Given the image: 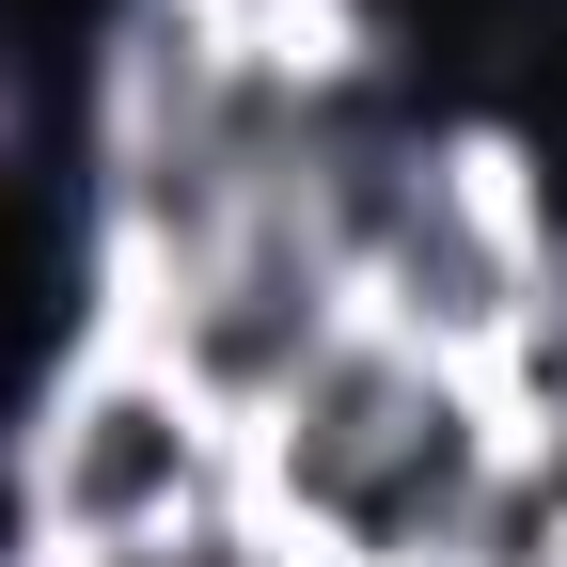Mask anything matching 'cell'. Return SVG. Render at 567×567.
<instances>
[{"instance_id":"obj_1","label":"cell","mask_w":567,"mask_h":567,"mask_svg":"<svg viewBox=\"0 0 567 567\" xmlns=\"http://www.w3.org/2000/svg\"><path fill=\"white\" fill-rule=\"evenodd\" d=\"M505 457H520L505 394L473 363H425L379 316L252 425V488L316 567H457L488 488H505Z\"/></svg>"},{"instance_id":"obj_2","label":"cell","mask_w":567,"mask_h":567,"mask_svg":"<svg viewBox=\"0 0 567 567\" xmlns=\"http://www.w3.org/2000/svg\"><path fill=\"white\" fill-rule=\"evenodd\" d=\"M17 473H32V520L48 551H158L189 520H221L252 488V442L205 410L142 331H95L17 425Z\"/></svg>"},{"instance_id":"obj_3","label":"cell","mask_w":567,"mask_h":567,"mask_svg":"<svg viewBox=\"0 0 567 567\" xmlns=\"http://www.w3.org/2000/svg\"><path fill=\"white\" fill-rule=\"evenodd\" d=\"M111 331H142V347H158V363H174V379L252 442V425L300 394L347 331H363V268H347V237L316 221V189H300V205H252L221 252H189V268H158V284H126Z\"/></svg>"}]
</instances>
